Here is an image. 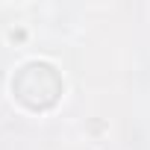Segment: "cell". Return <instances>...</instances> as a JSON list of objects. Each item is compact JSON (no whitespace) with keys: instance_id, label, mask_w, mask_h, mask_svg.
Listing matches in <instances>:
<instances>
[{"instance_id":"cell-1","label":"cell","mask_w":150,"mask_h":150,"mask_svg":"<svg viewBox=\"0 0 150 150\" xmlns=\"http://www.w3.org/2000/svg\"><path fill=\"white\" fill-rule=\"evenodd\" d=\"M12 94L27 109L44 112L62 97V74L50 62H27L12 77Z\"/></svg>"},{"instance_id":"cell-2","label":"cell","mask_w":150,"mask_h":150,"mask_svg":"<svg viewBox=\"0 0 150 150\" xmlns=\"http://www.w3.org/2000/svg\"><path fill=\"white\" fill-rule=\"evenodd\" d=\"M9 38H12V41H24V38H27V30H21V27H18V30H9Z\"/></svg>"}]
</instances>
